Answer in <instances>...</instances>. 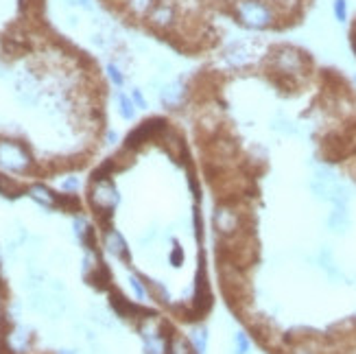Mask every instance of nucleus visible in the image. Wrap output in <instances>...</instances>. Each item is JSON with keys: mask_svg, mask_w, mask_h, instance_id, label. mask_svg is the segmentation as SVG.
<instances>
[{"mask_svg": "<svg viewBox=\"0 0 356 354\" xmlns=\"http://www.w3.org/2000/svg\"><path fill=\"white\" fill-rule=\"evenodd\" d=\"M232 15L252 31H267L277 24V9L269 0H232Z\"/></svg>", "mask_w": 356, "mask_h": 354, "instance_id": "f257e3e1", "label": "nucleus"}, {"mask_svg": "<svg viewBox=\"0 0 356 354\" xmlns=\"http://www.w3.org/2000/svg\"><path fill=\"white\" fill-rule=\"evenodd\" d=\"M269 66L280 79L300 81L308 70V59L296 46H275L269 53Z\"/></svg>", "mask_w": 356, "mask_h": 354, "instance_id": "f03ea898", "label": "nucleus"}, {"mask_svg": "<svg viewBox=\"0 0 356 354\" xmlns=\"http://www.w3.org/2000/svg\"><path fill=\"white\" fill-rule=\"evenodd\" d=\"M212 227L223 241L245 236V212L234 202H221L212 210Z\"/></svg>", "mask_w": 356, "mask_h": 354, "instance_id": "7ed1b4c3", "label": "nucleus"}, {"mask_svg": "<svg viewBox=\"0 0 356 354\" xmlns=\"http://www.w3.org/2000/svg\"><path fill=\"white\" fill-rule=\"evenodd\" d=\"M33 156L24 143L13 138H0V168L13 175H26L33 171Z\"/></svg>", "mask_w": 356, "mask_h": 354, "instance_id": "20e7f679", "label": "nucleus"}, {"mask_svg": "<svg viewBox=\"0 0 356 354\" xmlns=\"http://www.w3.org/2000/svg\"><path fill=\"white\" fill-rule=\"evenodd\" d=\"M120 202V195L116 184L112 177H103V179H92V188H90V204L95 208V212L103 219H110L116 206Z\"/></svg>", "mask_w": 356, "mask_h": 354, "instance_id": "39448f33", "label": "nucleus"}, {"mask_svg": "<svg viewBox=\"0 0 356 354\" xmlns=\"http://www.w3.org/2000/svg\"><path fill=\"white\" fill-rule=\"evenodd\" d=\"M147 24L151 29L166 33V31H173L179 22V9L175 0H158L156 7H153L147 15Z\"/></svg>", "mask_w": 356, "mask_h": 354, "instance_id": "423d86ee", "label": "nucleus"}, {"mask_svg": "<svg viewBox=\"0 0 356 354\" xmlns=\"http://www.w3.org/2000/svg\"><path fill=\"white\" fill-rule=\"evenodd\" d=\"M3 348L7 354H26L31 348V332L18 324L9 326L3 335Z\"/></svg>", "mask_w": 356, "mask_h": 354, "instance_id": "0eeeda50", "label": "nucleus"}, {"mask_svg": "<svg viewBox=\"0 0 356 354\" xmlns=\"http://www.w3.org/2000/svg\"><path fill=\"white\" fill-rule=\"evenodd\" d=\"M223 59L232 68H247L254 61V53L250 49V44L245 42H232L223 49Z\"/></svg>", "mask_w": 356, "mask_h": 354, "instance_id": "6e6552de", "label": "nucleus"}, {"mask_svg": "<svg viewBox=\"0 0 356 354\" xmlns=\"http://www.w3.org/2000/svg\"><path fill=\"white\" fill-rule=\"evenodd\" d=\"M186 97H188V88L184 86L181 79L166 83L160 90V101H162V105L166 107V110H179V107L184 105V101H186Z\"/></svg>", "mask_w": 356, "mask_h": 354, "instance_id": "1a4fd4ad", "label": "nucleus"}, {"mask_svg": "<svg viewBox=\"0 0 356 354\" xmlns=\"http://www.w3.org/2000/svg\"><path fill=\"white\" fill-rule=\"evenodd\" d=\"M110 304H112L114 313L118 317H122V319H134V321H138V319L145 317L149 313L147 309H143V306H138V304L125 300V298H122V293H118V291H110Z\"/></svg>", "mask_w": 356, "mask_h": 354, "instance_id": "9d476101", "label": "nucleus"}, {"mask_svg": "<svg viewBox=\"0 0 356 354\" xmlns=\"http://www.w3.org/2000/svg\"><path fill=\"white\" fill-rule=\"evenodd\" d=\"M352 227V217H350V208L346 206H332V210L326 217V230L337 236H343L350 232Z\"/></svg>", "mask_w": 356, "mask_h": 354, "instance_id": "9b49d317", "label": "nucleus"}, {"mask_svg": "<svg viewBox=\"0 0 356 354\" xmlns=\"http://www.w3.org/2000/svg\"><path fill=\"white\" fill-rule=\"evenodd\" d=\"M315 263L323 273H326L328 280H332V282H341L343 280V271L339 269L334 254H332V250L328 248V245H321V248H319V252L315 256Z\"/></svg>", "mask_w": 356, "mask_h": 354, "instance_id": "f8f14e48", "label": "nucleus"}, {"mask_svg": "<svg viewBox=\"0 0 356 354\" xmlns=\"http://www.w3.org/2000/svg\"><path fill=\"white\" fill-rule=\"evenodd\" d=\"M103 248L110 252L112 256L120 258V260H129V248H127V241L122 239V234L118 232V230H114L112 225L105 227L103 232Z\"/></svg>", "mask_w": 356, "mask_h": 354, "instance_id": "ddd939ff", "label": "nucleus"}, {"mask_svg": "<svg viewBox=\"0 0 356 354\" xmlns=\"http://www.w3.org/2000/svg\"><path fill=\"white\" fill-rule=\"evenodd\" d=\"M26 195L42 208H49V210L59 208V195H55L46 184H31L26 188Z\"/></svg>", "mask_w": 356, "mask_h": 354, "instance_id": "4468645a", "label": "nucleus"}, {"mask_svg": "<svg viewBox=\"0 0 356 354\" xmlns=\"http://www.w3.org/2000/svg\"><path fill=\"white\" fill-rule=\"evenodd\" d=\"M86 280H88V284H92L99 291H107V289H110V282H112V275H110V269H107L101 263L99 267H95L90 273H86Z\"/></svg>", "mask_w": 356, "mask_h": 354, "instance_id": "2eb2a0df", "label": "nucleus"}, {"mask_svg": "<svg viewBox=\"0 0 356 354\" xmlns=\"http://www.w3.org/2000/svg\"><path fill=\"white\" fill-rule=\"evenodd\" d=\"M120 3H122V7H125V11H127L129 15L145 20L147 15H149V11H151L153 7H156L158 0H120Z\"/></svg>", "mask_w": 356, "mask_h": 354, "instance_id": "dca6fc26", "label": "nucleus"}, {"mask_svg": "<svg viewBox=\"0 0 356 354\" xmlns=\"http://www.w3.org/2000/svg\"><path fill=\"white\" fill-rule=\"evenodd\" d=\"M313 179L317 182H323V184H337V182H341V177H339V173L334 171V168L326 162H317L313 164Z\"/></svg>", "mask_w": 356, "mask_h": 354, "instance_id": "f3484780", "label": "nucleus"}, {"mask_svg": "<svg viewBox=\"0 0 356 354\" xmlns=\"http://www.w3.org/2000/svg\"><path fill=\"white\" fill-rule=\"evenodd\" d=\"M147 293L151 296V300H156L162 306H171V293L168 289L160 282V280H147Z\"/></svg>", "mask_w": 356, "mask_h": 354, "instance_id": "a211bd4d", "label": "nucleus"}, {"mask_svg": "<svg viewBox=\"0 0 356 354\" xmlns=\"http://www.w3.org/2000/svg\"><path fill=\"white\" fill-rule=\"evenodd\" d=\"M188 341H191L195 354H206L208 352V328L206 326H195L191 330Z\"/></svg>", "mask_w": 356, "mask_h": 354, "instance_id": "6ab92c4d", "label": "nucleus"}, {"mask_svg": "<svg viewBox=\"0 0 356 354\" xmlns=\"http://www.w3.org/2000/svg\"><path fill=\"white\" fill-rule=\"evenodd\" d=\"M116 105H118V114L122 120H134L138 107L134 105L131 97H127L125 92H116Z\"/></svg>", "mask_w": 356, "mask_h": 354, "instance_id": "aec40b11", "label": "nucleus"}, {"mask_svg": "<svg viewBox=\"0 0 356 354\" xmlns=\"http://www.w3.org/2000/svg\"><path fill=\"white\" fill-rule=\"evenodd\" d=\"M166 354H195L191 341H186L181 335H171L166 344Z\"/></svg>", "mask_w": 356, "mask_h": 354, "instance_id": "412c9836", "label": "nucleus"}, {"mask_svg": "<svg viewBox=\"0 0 356 354\" xmlns=\"http://www.w3.org/2000/svg\"><path fill=\"white\" fill-rule=\"evenodd\" d=\"M22 193H24V188L20 186L18 182H13L11 177L0 175V195L9 197V199H15V197H20Z\"/></svg>", "mask_w": 356, "mask_h": 354, "instance_id": "4be33fe9", "label": "nucleus"}, {"mask_svg": "<svg viewBox=\"0 0 356 354\" xmlns=\"http://www.w3.org/2000/svg\"><path fill=\"white\" fill-rule=\"evenodd\" d=\"M232 344H234V354H252V341L247 332L236 330L234 337H232Z\"/></svg>", "mask_w": 356, "mask_h": 354, "instance_id": "5701e85b", "label": "nucleus"}, {"mask_svg": "<svg viewBox=\"0 0 356 354\" xmlns=\"http://www.w3.org/2000/svg\"><path fill=\"white\" fill-rule=\"evenodd\" d=\"M271 129H273V131H277V134H284V136H293V134H298V127L293 125L291 120H286L282 114H280V116H275V118L271 120Z\"/></svg>", "mask_w": 356, "mask_h": 354, "instance_id": "b1692460", "label": "nucleus"}, {"mask_svg": "<svg viewBox=\"0 0 356 354\" xmlns=\"http://www.w3.org/2000/svg\"><path fill=\"white\" fill-rule=\"evenodd\" d=\"M168 337H160V339H147L145 341V354H166Z\"/></svg>", "mask_w": 356, "mask_h": 354, "instance_id": "393cba45", "label": "nucleus"}, {"mask_svg": "<svg viewBox=\"0 0 356 354\" xmlns=\"http://www.w3.org/2000/svg\"><path fill=\"white\" fill-rule=\"evenodd\" d=\"M332 13H334V20L346 24L348 22V0H334L332 3Z\"/></svg>", "mask_w": 356, "mask_h": 354, "instance_id": "a878e982", "label": "nucleus"}, {"mask_svg": "<svg viewBox=\"0 0 356 354\" xmlns=\"http://www.w3.org/2000/svg\"><path fill=\"white\" fill-rule=\"evenodd\" d=\"M129 284H131V289H134V293H136L138 300H145V298H147V284L143 282L140 275L131 273V275H129Z\"/></svg>", "mask_w": 356, "mask_h": 354, "instance_id": "bb28decb", "label": "nucleus"}, {"mask_svg": "<svg viewBox=\"0 0 356 354\" xmlns=\"http://www.w3.org/2000/svg\"><path fill=\"white\" fill-rule=\"evenodd\" d=\"M107 77H110L112 83H114L116 88H122V86H125V77H122V72H120V68H118L116 64H107Z\"/></svg>", "mask_w": 356, "mask_h": 354, "instance_id": "cd10ccee", "label": "nucleus"}, {"mask_svg": "<svg viewBox=\"0 0 356 354\" xmlns=\"http://www.w3.org/2000/svg\"><path fill=\"white\" fill-rule=\"evenodd\" d=\"M168 265H173L175 269L184 265V250L179 248V243H175L173 250L168 252Z\"/></svg>", "mask_w": 356, "mask_h": 354, "instance_id": "c85d7f7f", "label": "nucleus"}, {"mask_svg": "<svg viewBox=\"0 0 356 354\" xmlns=\"http://www.w3.org/2000/svg\"><path fill=\"white\" fill-rule=\"evenodd\" d=\"M79 188H81V179L74 177V175H70V177H66L64 182H61V191H64L66 195H72V193H76Z\"/></svg>", "mask_w": 356, "mask_h": 354, "instance_id": "c756f323", "label": "nucleus"}, {"mask_svg": "<svg viewBox=\"0 0 356 354\" xmlns=\"http://www.w3.org/2000/svg\"><path fill=\"white\" fill-rule=\"evenodd\" d=\"M129 97H131V101H134V105L138 107V110H147V99H145L140 88H134Z\"/></svg>", "mask_w": 356, "mask_h": 354, "instance_id": "7c9ffc66", "label": "nucleus"}, {"mask_svg": "<svg viewBox=\"0 0 356 354\" xmlns=\"http://www.w3.org/2000/svg\"><path fill=\"white\" fill-rule=\"evenodd\" d=\"M158 239V225H151V227H147V234L143 236V243H153Z\"/></svg>", "mask_w": 356, "mask_h": 354, "instance_id": "2f4dec72", "label": "nucleus"}, {"mask_svg": "<svg viewBox=\"0 0 356 354\" xmlns=\"http://www.w3.org/2000/svg\"><path fill=\"white\" fill-rule=\"evenodd\" d=\"M289 354H319L317 350L308 348V346H296L293 350H289Z\"/></svg>", "mask_w": 356, "mask_h": 354, "instance_id": "473e14b6", "label": "nucleus"}, {"mask_svg": "<svg viewBox=\"0 0 356 354\" xmlns=\"http://www.w3.org/2000/svg\"><path fill=\"white\" fill-rule=\"evenodd\" d=\"M72 7H83V9H92V0H66Z\"/></svg>", "mask_w": 356, "mask_h": 354, "instance_id": "72a5a7b5", "label": "nucleus"}, {"mask_svg": "<svg viewBox=\"0 0 356 354\" xmlns=\"http://www.w3.org/2000/svg\"><path fill=\"white\" fill-rule=\"evenodd\" d=\"M118 143V134L116 131H107V145H116Z\"/></svg>", "mask_w": 356, "mask_h": 354, "instance_id": "f704fd0d", "label": "nucleus"}, {"mask_svg": "<svg viewBox=\"0 0 356 354\" xmlns=\"http://www.w3.org/2000/svg\"><path fill=\"white\" fill-rule=\"evenodd\" d=\"M352 81H354V88H356V74H354V79H352Z\"/></svg>", "mask_w": 356, "mask_h": 354, "instance_id": "c9c22d12", "label": "nucleus"}, {"mask_svg": "<svg viewBox=\"0 0 356 354\" xmlns=\"http://www.w3.org/2000/svg\"><path fill=\"white\" fill-rule=\"evenodd\" d=\"M354 51H356V42H354Z\"/></svg>", "mask_w": 356, "mask_h": 354, "instance_id": "e433bc0d", "label": "nucleus"}]
</instances>
